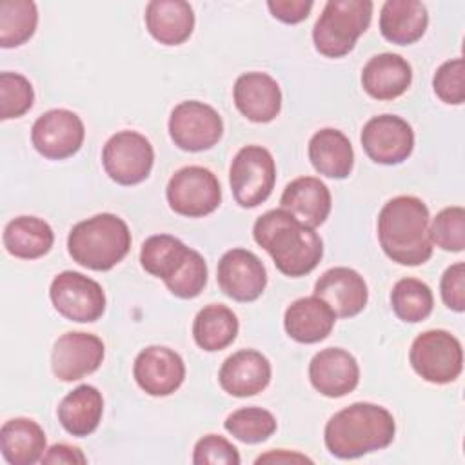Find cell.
Instances as JSON below:
<instances>
[{
  "label": "cell",
  "mask_w": 465,
  "mask_h": 465,
  "mask_svg": "<svg viewBox=\"0 0 465 465\" xmlns=\"http://www.w3.org/2000/svg\"><path fill=\"white\" fill-rule=\"evenodd\" d=\"M252 236L269 252L276 269L289 278L309 274L323 256L320 234L282 207L263 213L254 222Z\"/></svg>",
  "instance_id": "1"
},
{
  "label": "cell",
  "mask_w": 465,
  "mask_h": 465,
  "mask_svg": "<svg viewBox=\"0 0 465 465\" xmlns=\"http://www.w3.org/2000/svg\"><path fill=\"white\" fill-rule=\"evenodd\" d=\"M396 434L392 414L376 403L356 401L334 412L325 423L327 450L340 460H354L389 447Z\"/></svg>",
  "instance_id": "2"
},
{
  "label": "cell",
  "mask_w": 465,
  "mask_h": 465,
  "mask_svg": "<svg viewBox=\"0 0 465 465\" xmlns=\"http://www.w3.org/2000/svg\"><path fill=\"white\" fill-rule=\"evenodd\" d=\"M429 207L418 196L391 198L378 214V240L383 252L400 265H421L432 256Z\"/></svg>",
  "instance_id": "3"
},
{
  "label": "cell",
  "mask_w": 465,
  "mask_h": 465,
  "mask_svg": "<svg viewBox=\"0 0 465 465\" xmlns=\"http://www.w3.org/2000/svg\"><path fill=\"white\" fill-rule=\"evenodd\" d=\"M131 242V231L120 216L100 213L71 227L67 251L85 269L109 271L127 256Z\"/></svg>",
  "instance_id": "4"
},
{
  "label": "cell",
  "mask_w": 465,
  "mask_h": 465,
  "mask_svg": "<svg viewBox=\"0 0 465 465\" xmlns=\"http://www.w3.org/2000/svg\"><path fill=\"white\" fill-rule=\"evenodd\" d=\"M372 9L371 0H329L312 27L316 51L327 58L349 54L369 29Z\"/></svg>",
  "instance_id": "5"
},
{
  "label": "cell",
  "mask_w": 465,
  "mask_h": 465,
  "mask_svg": "<svg viewBox=\"0 0 465 465\" xmlns=\"http://www.w3.org/2000/svg\"><path fill=\"white\" fill-rule=\"evenodd\" d=\"M414 372L429 383L445 385L463 371V349L460 340L445 329H430L418 334L409 351Z\"/></svg>",
  "instance_id": "6"
},
{
  "label": "cell",
  "mask_w": 465,
  "mask_h": 465,
  "mask_svg": "<svg viewBox=\"0 0 465 465\" xmlns=\"http://www.w3.org/2000/svg\"><path fill=\"white\" fill-rule=\"evenodd\" d=\"M229 183L234 202L243 209L263 203L276 183V163L262 145L242 147L229 167Z\"/></svg>",
  "instance_id": "7"
},
{
  "label": "cell",
  "mask_w": 465,
  "mask_h": 465,
  "mask_svg": "<svg viewBox=\"0 0 465 465\" xmlns=\"http://www.w3.org/2000/svg\"><path fill=\"white\" fill-rule=\"evenodd\" d=\"M169 207L187 218H202L222 203V187L213 171L202 165L178 169L165 189Z\"/></svg>",
  "instance_id": "8"
},
{
  "label": "cell",
  "mask_w": 465,
  "mask_h": 465,
  "mask_svg": "<svg viewBox=\"0 0 465 465\" xmlns=\"http://www.w3.org/2000/svg\"><path fill=\"white\" fill-rule=\"evenodd\" d=\"M53 307L64 318L76 323H93L105 311V292L102 285L76 271H62L49 287Z\"/></svg>",
  "instance_id": "9"
},
{
  "label": "cell",
  "mask_w": 465,
  "mask_h": 465,
  "mask_svg": "<svg viewBox=\"0 0 465 465\" xmlns=\"http://www.w3.org/2000/svg\"><path fill=\"white\" fill-rule=\"evenodd\" d=\"M154 149L151 142L136 131H118L102 149L105 174L120 185L143 182L153 169Z\"/></svg>",
  "instance_id": "10"
},
{
  "label": "cell",
  "mask_w": 465,
  "mask_h": 465,
  "mask_svg": "<svg viewBox=\"0 0 465 465\" xmlns=\"http://www.w3.org/2000/svg\"><path fill=\"white\" fill-rule=\"evenodd\" d=\"M167 127L174 145L189 153L214 147L223 134V122L218 111L198 100H185L174 105Z\"/></svg>",
  "instance_id": "11"
},
{
  "label": "cell",
  "mask_w": 465,
  "mask_h": 465,
  "mask_svg": "<svg viewBox=\"0 0 465 465\" xmlns=\"http://www.w3.org/2000/svg\"><path fill=\"white\" fill-rule=\"evenodd\" d=\"M84 138V122L69 109H49L31 127V143L47 160H65L76 154Z\"/></svg>",
  "instance_id": "12"
},
{
  "label": "cell",
  "mask_w": 465,
  "mask_h": 465,
  "mask_svg": "<svg viewBox=\"0 0 465 465\" xmlns=\"http://www.w3.org/2000/svg\"><path fill=\"white\" fill-rule=\"evenodd\" d=\"M360 142L372 162L398 165L405 162L414 149V131L401 116L378 114L363 125Z\"/></svg>",
  "instance_id": "13"
},
{
  "label": "cell",
  "mask_w": 465,
  "mask_h": 465,
  "mask_svg": "<svg viewBox=\"0 0 465 465\" xmlns=\"http://www.w3.org/2000/svg\"><path fill=\"white\" fill-rule=\"evenodd\" d=\"M104 356L105 347L96 334L82 331L65 332L53 345V374L62 381L82 380L102 365Z\"/></svg>",
  "instance_id": "14"
},
{
  "label": "cell",
  "mask_w": 465,
  "mask_h": 465,
  "mask_svg": "<svg viewBox=\"0 0 465 465\" xmlns=\"http://www.w3.org/2000/svg\"><path fill=\"white\" fill-rule=\"evenodd\" d=\"M216 280L223 294L234 302H254L265 291L267 271L254 252L234 247L220 258Z\"/></svg>",
  "instance_id": "15"
},
{
  "label": "cell",
  "mask_w": 465,
  "mask_h": 465,
  "mask_svg": "<svg viewBox=\"0 0 465 465\" xmlns=\"http://www.w3.org/2000/svg\"><path fill=\"white\" fill-rule=\"evenodd\" d=\"M133 376L149 396H169L183 383L185 363L176 351L165 345H149L134 358Z\"/></svg>",
  "instance_id": "16"
},
{
  "label": "cell",
  "mask_w": 465,
  "mask_h": 465,
  "mask_svg": "<svg viewBox=\"0 0 465 465\" xmlns=\"http://www.w3.org/2000/svg\"><path fill=\"white\" fill-rule=\"evenodd\" d=\"M309 380L322 396L341 398L358 387L360 367L349 351L327 347L312 356L309 363Z\"/></svg>",
  "instance_id": "17"
},
{
  "label": "cell",
  "mask_w": 465,
  "mask_h": 465,
  "mask_svg": "<svg viewBox=\"0 0 465 465\" xmlns=\"http://www.w3.org/2000/svg\"><path fill=\"white\" fill-rule=\"evenodd\" d=\"M314 296L322 298L336 318H352L365 309L369 289L358 271L351 267H332L316 280Z\"/></svg>",
  "instance_id": "18"
},
{
  "label": "cell",
  "mask_w": 465,
  "mask_h": 465,
  "mask_svg": "<svg viewBox=\"0 0 465 465\" xmlns=\"http://www.w3.org/2000/svg\"><path fill=\"white\" fill-rule=\"evenodd\" d=\"M236 109L254 124H269L282 111V91L278 82L260 71L243 73L232 87Z\"/></svg>",
  "instance_id": "19"
},
{
  "label": "cell",
  "mask_w": 465,
  "mask_h": 465,
  "mask_svg": "<svg viewBox=\"0 0 465 465\" xmlns=\"http://www.w3.org/2000/svg\"><path fill=\"white\" fill-rule=\"evenodd\" d=\"M271 361L254 349L232 352L220 367V387L236 398H249L262 392L271 381Z\"/></svg>",
  "instance_id": "20"
},
{
  "label": "cell",
  "mask_w": 465,
  "mask_h": 465,
  "mask_svg": "<svg viewBox=\"0 0 465 465\" xmlns=\"http://www.w3.org/2000/svg\"><path fill=\"white\" fill-rule=\"evenodd\" d=\"M412 82L411 64L396 53L374 54L361 71V87L374 100H394Z\"/></svg>",
  "instance_id": "21"
},
{
  "label": "cell",
  "mask_w": 465,
  "mask_h": 465,
  "mask_svg": "<svg viewBox=\"0 0 465 465\" xmlns=\"http://www.w3.org/2000/svg\"><path fill=\"white\" fill-rule=\"evenodd\" d=\"M336 323L332 309L318 296L294 300L283 314V327L289 338L298 343H318L325 340Z\"/></svg>",
  "instance_id": "22"
},
{
  "label": "cell",
  "mask_w": 465,
  "mask_h": 465,
  "mask_svg": "<svg viewBox=\"0 0 465 465\" xmlns=\"http://www.w3.org/2000/svg\"><path fill=\"white\" fill-rule=\"evenodd\" d=\"M280 203L282 209L314 229L329 218L332 200L329 187L320 178L300 176L285 185Z\"/></svg>",
  "instance_id": "23"
},
{
  "label": "cell",
  "mask_w": 465,
  "mask_h": 465,
  "mask_svg": "<svg viewBox=\"0 0 465 465\" xmlns=\"http://www.w3.org/2000/svg\"><path fill=\"white\" fill-rule=\"evenodd\" d=\"M145 27L163 45H180L193 35L194 11L183 0H153L145 7Z\"/></svg>",
  "instance_id": "24"
},
{
  "label": "cell",
  "mask_w": 465,
  "mask_h": 465,
  "mask_svg": "<svg viewBox=\"0 0 465 465\" xmlns=\"http://www.w3.org/2000/svg\"><path fill=\"white\" fill-rule=\"evenodd\" d=\"M429 25L427 7L418 0H387L380 11V33L396 45L418 42Z\"/></svg>",
  "instance_id": "25"
},
{
  "label": "cell",
  "mask_w": 465,
  "mask_h": 465,
  "mask_svg": "<svg viewBox=\"0 0 465 465\" xmlns=\"http://www.w3.org/2000/svg\"><path fill=\"white\" fill-rule=\"evenodd\" d=\"M307 153L312 167L327 178L343 180L352 173L354 149L340 129L325 127L316 131L309 140Z\"/></svg>",
  "instance_id": "26"
},
{
  "label": "cell",
  "mask_w": 465,
  "mask_h": 465,
  "mask_svg": "<svg viewBox=\"0 0 465 465\" xmlns=\"http://www.w3.org/2000/svg\"><path fill=\"white\" fill-rule=\"evenodd\" d=\"M60 425L76 438H84L93 434L104 414V398L102 392L94 385H78L71 392H67L58 409Z\"/></svg>",
  "instance_id": "27"
},
{
  "label": "cell",
  "mask_w": 465,
  "mask_h": 465,
  "mask_svg": "<svg viewBox=\"0 0 465 465\" xmlns=\"http://www.w3.org/2000/svg\"><path fill=\"white\" fill-rule=\"evenodd\" d=\"M0 450L9 465H33L47 450L45 432L31 418L7 420L0 429Z\"/></svg>",
  "instance_id": "28"
},
{
  "label": "cell",
  "mask_w": 465,
  "mask_h": 465,
  "mask_svg": "<svg viewBox=\"0 0 465 465\" xmlns=\"http://www.w3.org/2000/svg\"><path fill=\"white\" fill-rule=\"evenodd\" d=\"M2 242L11 256L36 260L51 251L54 232L51 225L38 216H16L4 227Z\"/></svg>",
  "instance_id": "29"
},
{
  "label": "cell",
  "mask_w": 465,
  "mask_h": 465,
  "mask_svg": "<svg viewBox=\"0 0 465 465\" xmlns=\"http://www.w3.org/2000/svg\"><path fill=\"white\" fill-rule=\"evenodd\" d=\"M238 329V318L227 305L209 303L194 316L193 338L200 349L216 352L236 340Z\"/></svg>",
  "instance_id": "30"
},
{
  "label": "cell",
  "mask_w": 465,
  "mask_h": 465,
  "mask_svg": "<svg viewBox=\"0 0 465 465\" xmlns=\"http://www.w3.org/2000/svg\"><path fill=\"white\" fill-rule=\"evenodd\" d=\"M191 247L171 234H153L140 249V263L145 272L160 280H169L187 260Z\"/></svg>",
  "instance_id": "31"
},
{
  "label": "cell",
  "mask_w": 465,
  "mask_h": 465,
  "mask_svg": "<svg viewBox=\"0 0 465 465\" xmlns=\"http://www.w3.org/2000/svg\"><path fill=\"white\" fill-rule=\"evenodd\" d=\"M391 307L401 322L418 323L430 316L434 296L425 282L407 276L392 285Z\"/></svg>",
  "instance_id": "32"
},
{
  "label": "cell",
  "mask_w": 465,
  "mask_h": 465,
  "mask_svg": "<svg viewBox=\"0 0 465 465\" xmlns=\"http://www.w3.org/2000/svg\"><path fill=\"white\" fill-rule=\"evenodd\" d=\"M38 9L31 0L0 2V45L4 49L25 44L36 31Z\"/></svg>",
  "instance_id": "33"
},
{
  "label": "cell",
  "mask_w": 465,
  "mask_h": 465,
  "mask_svg": "<svg viewBox=\"0 0 465 465\" xmlns=\"http://www.w3.org/2000/svg\"><path fill=\"white\" fill-rule=\"evenodd\" d=\"M225 430L243 443H262L276 432V418L262 407H242L223 421Z\"/></svg>",
  "instance_id": "34"
},
{
  "label": "cell",
  "mask_w": 465,
  "mask_h": 465,
  "mask_svg": "<svg viewBox=\"0 0 465 465\" xmlns=\"http://www.w3.org/2000/svg\"><path fill=\"white\" fill-rule=\"evenodd\" d=\"M429 234L432 245L461 252L465 249V209L461 205L441 209L429 223Z\"/></svg>",
  "instance_id": "35"
},
{
  "label": "cell",
  "mask_w": 465,
  "mask_h": 465,
  "mask_svg": "<svg viewBox=\"0 0 465 465\" xmlns=\"http://www.w3.org/2000/svg\"><path fill=\"white\" fill-rule=\"evenodd\" d=\"M35 102L31 82L20 74L4 71L0 73V118L11 120L24 116Z\"/></svg>",
  "instance_id": "36"
},
{
  "label": "cell",
  "mask_w": 465,
  "mask_h": 465,
  "mask_svg": "<svg viewBox=\"0 0 465 465\" xmlns=\"http://www.w3.org/2000/svg\"><path fill=\"white\" fill-rule=\"evenodd\" d=\"M163 283L171 291V294H174L176 298L191 300L200 296V292L207 283V263L203 256L198 251L191 249L182 267Z\"/></svg>",
  "instance_id": "37"
},
{
  "label": "cell",
  "mask_w": 465,
  "mask_h": 465,
  "mask_svg": "<svg viewBox=\"0 0 465 465\" xmlns=\"http://www.w3.org/2000/svg\"><path fill=\"white\" fill-rule=\"evenodd\" d=\"M432 89L436 96L449 105H460L465 100V62L463 58H452L443 62L432 78Z\"/></svg>",
  "instance_id": "38"
},
{
  "label": "cell",
  "mask_w": 465,
  "mask_h": 465,
  "mask_svg": "<svg viewBox=\"0 0 465 465\" xmlns=\"http://www.w3.org/2000/svg\"><path fill=\"white\" fill-rule=\"evenodd\" d=\"M238 449L220 434L200 438L193 450L194 465H240Z\"/></svg>",
  "instance_id": "39"
},
{
  "label": "cell",
  "mask_w": 465,
  "mask_h": 465,
  "mask_svg": "<svg viewBox=\"0 0 465 465\" xmlns=\"http://www.w3.org/2000/svg\"><path fill=\"white\" fill-rule=\"evenodd\" d=\"M440 292H441L443 303L450 311L454 312L465 311V263L463 262H456L445 269L440 282Z\"/></svg>",
  "instance_id": "40"
},
{
  "label": "cell",
  "mask_w": 465,
  "mask_h": 465,
  "mask_svg": "<svg viewBox=\"0 0 465 465\" xmlns=\"http://www.w3.org/2000/svg\"><path fill=\"white\" fill-rule=\"evenodd\" d=\"M312 0H269L267 7L271 15L283 24H300L309 18Z\"/></svg>",
  "instance_id": "41"
},
{
  "label": "cell",
  "mask_w": 465,
  "mask_h": 465,
  "mask_svg": "<svg viewBox=\"0 0 465 465\" xmlns=\"http://www.w3.org/2000/svg\"><path fill=\"white\" fill-rule=\"evenodd\" d=\"M40 461L45 463V465H51V463L84 465V463H87V458L78 447H73V445H67V443H54L44 452Z\"/></svg>",
  "instance_id": "42"
},
{
  "label": "cell",
  "mask_w": 465,
  "mask_h": 465,
  "mask_svg": "<svg viewBox=\"0 0 465 465\" xmlns=\"http://www.w3.org/2000/svg\"><path fill=\"white\" fill-rule=\"evenodd\" d=\"M294 461H312V460L307 458L305 454H300L294 450L278 449V450H269V452L258 456L254 463H294Z\"/></svg>",
  "instance_id": "43"
}]
</instances>
